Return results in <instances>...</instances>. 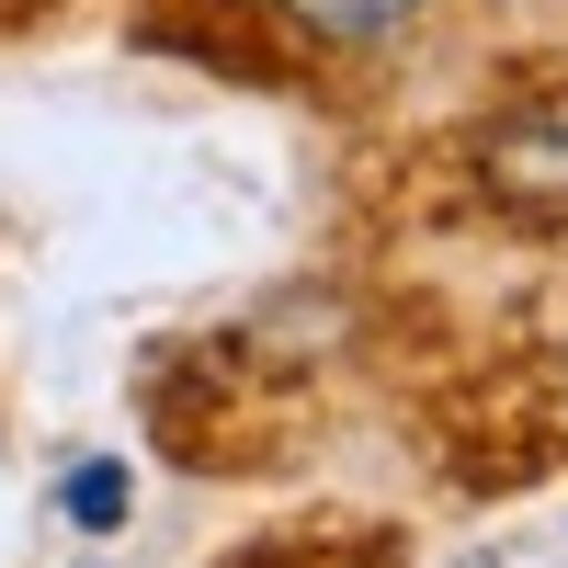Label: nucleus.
<instances>
[{
	"label": "nucleus",
	"instance_id": "1",
	"mask_svg": "<svg viewBox=\"0 0 568 568\" xmlns=\"http://www.w3.org/2000/svg\"><path fill=\"white\" fill-rule=\"evenodd\" d=\"M466 171H478V194L511 227H568V91H535V103L489 114Z\"/></svg>",
	"mask_w": 568,
	"mask_h": 568
},
{
	"label": "nucleus",
	"instance_id": "3",
	"mask_svg": "<svg viewBox=\"0 0 568 568\" xmlns=\"http://www.w3.org/2000/svg\"><path fill=\"white\" fill-rule=\"evenodd\" d=\"M125 500H136V489H125V466H103V455L69 466V489H58V511H69L80 535H114V524H125Z\"/></svg>",
	"mask_w": 568,
	"mask_h": 568
},
{
	"label": "nucleus",
	"instance_id": "2",
	"mask_svg": "<svg viewBox=\"0 0 568 568\" xmlns=\"http://www.w3.org/2000/svg\"><path fill=\"white\" fill-rule=\"evenodd\" d=\"M420 0H284V23L318 34V45H387Z\"/></svg>",
	"mask_w": 568,
	"mask_h": 568
}]
</instances>
